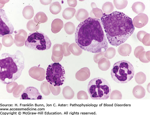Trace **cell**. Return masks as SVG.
Masks as SVG:
<instances>
[{
	"mask_svg": "<svg viewBox=\"0 0 150 115\" xmlns=\"http://www.w3.org/2000/svg\"><path fill=\"white\" fill-rule=\"evenodd\" d=\"M75 39L81 49L92 53H104L108 44L98 18L90 17L80 23L75 34Z\"/></svg>",
	"mask_w": 150,
	"mask_h": 115,
	"instance_id": "cell-1",
	"label": "cell"
},
{
	"mask_svg": "<svg viewBox=\"0 0 150 115\" xmlns=\"http://www.w3.org/2000/svg\"><path fill=\"white\" fill-rule=\"evenodd\" d=\"M101 20L108 42L114 46L124 43L135 30L132 19L122 12L103 13Z\"/></svg>",
	"mask_w": 150,
	"mask_h": 115,
	"instance_id": "cell-2",
	"label": "cell"
},
{
	"mask_svg": "<svg viewBox=\"0 0 150 115\" xmlns=\"http://www.w3.org/2000/svg\"><path fill=\"white\" fill-rule=\"evenodd\" d=\"M25 66V58L20 50H17L13 55L2 54L0 59L1 82L9 84L16 80L21 76Z\"/></svg>",
	"mask_w": 150,
	"mask_h": 115,
	"instance_id": "cell-3",
	"label": "cell"
},
{
	"mask_svg": "<svg viewBox=\"0 0 150 115\" xmlns=\"http://www.w3.org/2000/svg\"><path fill=\"white\" fill-rule=\"evenodd\" d=\"M134 73L132 64L128 61L122 60L114 64L110 74L112 80L117 83L125 84L133 79Z\"/></svg>",
	"mask_w": 150,
	"mask_h": 115,
	"instance_id": "cell-4",
	"label": "cell"
},
{
	"mask_svg": "<svg viewBox=\"0 0 150 115\" xmlns=\"http://www.w3.org/2000/svg\"><path fill=\"white\" fill-rule=\"evenodd\" d=\"M88 91L92 99L107 100L110 97L111 88L106 80L102 78L96 77L89 82Z\"/></svg>",
	"mask_w": 150,
	"mask_h": 115,
	"instance_id": "cell-5",
	"label": "cell"
},
{
	"mask_svg": "<svg viewBox=\"0 0 150 115\" xmlns=\"http://www.w3.org/2000/svg\"><path fill=\"white\" fill-rule=\"evenodd\" d=\"M25 44L27 48L39 51L50 49L52 45L48 37L40 32L30 33L28 35Z\"/></svg>",
	"mask_w": 150,
	"mask_h": 115,
	"instance_id": "cell-6",
	"label": "cell"
},
{
	"mask_svg": "<svg viewBox=\"0 0 150 115\" xmlns=\"http://www.w3.org/2000/svg\"><path fill=\"white\" fill-rule=\"evenodd\" d=\"M46 75L47 81L54 87L62 86L66 79L64 69L58 62L52 63L48 66L47 69Z\"/></svg>",
	"mask_w": 150,
	"mask_h": 115,
	"instance_id": "cell-7",
	"label": "cell"
},
{
	"mask_svg": "<svg viewBox=\"0 0 150 115\" xmlns=\"http://www.w3.org/2000/svg\"><path fill=\"white\" fill-rule=\"evenodd\" d=\"M0 36L1 37L6 35L12 34L14 27L7 17L5 12L3 9L0 10Z\"/></svg>",
	"mask_w": 150,
	"mask_h": 115,
	"instance_id": "cell-8",
	"label": "cell"
},
{
	"mask_svg": "<svg viewBox=\"0 0 150 115\" xmlns=\"http://www.w3.org/2000/svg\"><path fill=\"white\" fill-rule=\"evenodd\" d=\"M21 100H42L43 97L35 87L29 86L23 92Z\"/></svg>",
	"mask_w": 150,
	"mask_h": 115,
	"instance_id": "cell-9",
	"label": "cell"
},
{
	"mask_svg": "<svg viewBox=\"0 0 150 115\" xmlns=\"http://www.w3.org/2000/svg\"><path fill=\"white\" fill-rule=\"evenodd\" d=\"M148 20V17L146 15L141 13L134 18L133 24L134 26L137 28H141L147 24Z\"/></svg>",
	"mask_w": 150,
	"mask_h": 115,
	"instance_id": "cell-10",
	"label": "cell"
},
{
	"mask_svg": "<svg viewBox=\"0 0 150 115\" xmlns=\"http://www.w3.org/2000/svg\"><path fill=\"white\" fill-rule=\"evenodd\" d=\"M27 36V32L25 30H19L15 35L14 42L18 46H22L25 43Z\"/></svg>",
	"mask_w": 150,
	"mask_h": 115,
	"instance_id": "cell-11",
	"label": "cell"
},
{
	"mask_svg": "<svg viewBox=\"0 0 150 115\" xmlns=\"http://www.w3.org/2000/svg\"><path fill=\"white\" fill-rule=\"evenodd\" d=\"M64 27L63 21L59 18L54 20L51 24V31L54 34H57Z\"/></svg>",
	"mask_w": 150,
	"mask_h": 115,
	"instance_id": "cell-12",
	"label": "cell"
},
{
	"mask_svg": "<svg viewBox=\"0 0 150 115\" xmlns=\"http://www.w3.org/2000/svg\"><path fill=\"white\" fill-rule=\"evenodd\" d=\"M118 52L122 56L126 57L129 56L132 52V48L128 44H124L120 46L118 48Z\"/></svg>",
	"mask_w": 150,
	"mask_h": 115,
	"instance_id": "cell-13",
	"label": "cell"
},
{
	"mask_svg": "<svg viewBox=\"0 0 150 115\" xmlns=\"http://www.w3.org/2000/svg\"><path fill=\"white\" fill-rule=\"evenodd\" d=\"M133 93L134 97L137 99H142L144 97L146 91L142 86L137 85L134 87Z\"/></svg>",
	"mask_w": 150,
	"mask_h": 115,
	"instance_id": "cell-14",
	"label": "cell"
},
{
	"mask_svg": "<svg viewBox=\"0 0 150 115\" xmlns=\"http://www.w3.org/2000/svg\"><path fill=\"white\" fill-rule=\"evenodd\" d=\"M34 11L33 8L30 6H25L23 11V17L27 20H30L33 17Z\"/></svg>",
	"mask_w": 150,
	"mask_h": 115,
	"instance_id": "cell-15",
	"label": "cell"
},
{
	"mask_svg": "<svg viewBox=\"0 0 150 115\" xmlns=\"http://www.w3.org/2000/svg\"><path fill=\"white\" fill-rule=\"evenodd\" d=\"M89 16L88 12L84 9H79L77 12L76 17L77 20L80 22L83 21L88 18Z\"/></svg>",
	"mask_w": 150,
	"mask_h": 115,
	"instance_id": "cell-16",
	"label": "cell"
},
{
	"mask_svg": "<svg viewBox=\"0 0 150 115\" xmlns=\"http://www.w3.org/2000/svg\"><path fill=\"white\" fill-rule=\"evenodd\" d=\"M145 8L144 4L140 2L134 3L132 6L133 11L137 14L143 13L145 10Z\"/></svg>",
	"mask_w": 150,
	"mask_h": 115,
	"instance_id": "cell-17",
	"label": "cell"
},
{
	"mask_svg": "<svg viewBox=\"0 0 150 115\" xmlns=\"http://www.w3.org/2000/svg\"><path fill=\"white\" fill-rule=\"evenodd\" d=\"M48 18L45 13L43 12L38 13L34 18L35 22L37 24L44 23L47 21Z\"/></svg>",
	"mask_w": 150,
	"mask_h": 115,
	"instance_id": "cell-18",
	"label": "cell"
},
{
	"mask_svg": "<svg viewBox=\"0 0 150 115\" xmlns=\"http://www.w3.org/2000/svg\"><path fill=\"white\" fill-rule=\"evenodd\" d=\"M76 11V9L72 8H68L64 11L62 15L65 20L71 19L74 16Z\"/></svg>",
	"mask_w": 150,
	"mask_h": 115,
	"instance_id": "cell-19",
	"label": "cell"
},
{
	"mask_svg": "<svg viewBox=\"0 0 150 115\" xmlns=\"http://www.w3.org/2000/svg\"><path fill=\"white\" fill-rule=\"evenodd\" d=\"M62 7L58 2H54L51 4L50 10L52 13L54 15H57L62 10Z\"/></svg>",
	"mask_w": 150,
	"mask_h": 115,
	"instance_id": "cell-20",
	"label": "cell"
},
{
	"mask_svg": "<svg viewBox=\"0 0 150 115\" xmlns=\"http://www.w3.org/2000/svg\"><path fill=\"white\" fill-rule=\"evenodd\" d=\"M2 42L5 46L9 47L13 44L14 40L12 35H6L3 36Z\"/></svg>",
	"mask_w": 150,
	"mask_h": 115,
	"instance_id": "cell-21",
	"label": "cell"
},
{
	"mask_svg": "<svg viewBox=\"0 0 150 115\" xmlns=\"http://www.w3.org/2000/svg\"><path fill=\"white\" fill-rule=\"evenodd\" d=\"M102 9L105 13L106 14H109L113 11L114 7L111 2H108L103 4Z\"/></svg>",
	"mask_w": 150,
	"mask_h": 115,
	"instance_id": "cell-22",
	"label": "cell"
},
{
	"mask_svg": "<svg viewBox=\"0 0 150 115\" xmlns=\"http://www.w3.org/2000/svg\"><path fill=\"white\" fill-rule=\"evenodd\" d=\"M27 28L28 30L34 32L39 29L40 24L37 23L34 20H31L28 22L27 24Z\"/></svg>",
	"mask_w": 150,
	"mask_h": 115,
	"instance_id": "cell-23",
	"label": "cell"
},
{
	"mask_svg": "<svg viewBox=\"0 0 150 115\" xmlns=\"http://www.w3.org/2000/svg\"><path fill=\"white\" fill-rule=\"evenodd\" d=\"M64 29L66 33L69 35L73 34L76 30V27L71 22H68L64 25Z\"/></svg>",
	"mask_w": 150,
	"mask_h": 115,
	"instance_id": "cell-24",
	"label": "cell"
},
{
	"mask_svg": "<svg viewBox=\"0 0 150 115\" xmlns=\"http://www.w3.org/2000/svg\"><path fill=\"white\" fill-rule=\"evenodd\" d=\"M110 66V63L107 59L104 58L98 63V67L103 71L108 69Z\"/></svg>",
	"mask_w": 150,
	"mask_h": 115,
	"instance_id": "cell-25",
	"label": "cell"
},
{
	"mask_svg": "<svg viewBox=\"0 0 150 115\" xmlns=\"http://www.w3.org/2000/svg\"><path fill=\"white\" fill-rule=\"evenodd\" d=\"M135 79L137 83L142 84L146 80V76L143 72H140L136 75Z\"/></svg>",
	"mask_w": 150,
	"mask_h": 115,
	"instance_id": "cell-26",
	"label": "cell"
},
{
	"mask_svg": "<svg viewBox=\"0 0 150 115\" xmlns=\"http://www.w3.org/2000/svg\"><path fill=\"white\" fill-rule=\"evenodd\" d=\"M138 58L142 62L147 63L150 62L149 51L147 52L144 51L139 55Z\"/></svg>",
	"mask_w": 150,
	"mask_h": 115,
	"instance_id": "cell-27",
	"label": "cell"
},
{
	"mask_svg": "<svg viewBox=\"0 0 150 115\" xmlns=\"http://www.w3.org/2000/svg\"><path fill=\"white\" fill-rule=\"evenodd\" d=\"M114 5L118 10H122L127 6L128 2L127 1H114Z\"/></svg>",
	"mask_w": 150,
	"mask_h": 115,
	"instance_id": "cell-28",
	"label": "cell"
},
{
	"mask_svg": "<svg viewBox=\"0 0 150 115\" xmlns=\"http://www.w3.org/2000/svg\"><path fill=\"white\" fill-rule=\"evenodd\" d=\"M116 53L115 49L113 48H110L107 49L105 52V56L107 58H113Z\"/></svg>",
	"mask_w": 150,
	"mask_h": 115,
	"instance_id": "cell-29",
	"label": "cell"
},
{
	"mask_svg": "<svg viewBox=\"0 0 150 115\" xmlns=\"http://www.w3.org/2000/svg\"><path fill=\"white\" fill-rule=\"evenodd\" d=\"M92 12L94 14L95 16L98 18H101L103 15V13L100 9L98 8H93Z\"/></svg>",
	"mask_w": 150,
	"mask_h": 115,
	"instance_id": "cell-30",
	"label": "cell"
},
{
	"mask_svg": "<svg viewBox=\"0 0 150 115\" xmlns=\"http://www.w3.org/2000/svg\"><path fill=\"white\" fill-rule=\"evenodd\" d=\"M150 34H147L144 37L142 42L143 44L146 46H150Z\"/></svg>",
	"mask_w": 150,
	"mask_h": 115,
	"instance_id": "cell-31",
	"label": "cell"
},
{
	"mask_svg": "<svg viewBox=\"0 0 150 115\" xmlns=\"http://www.w3.org/2000/svg\"><path fill=\"white\" fill-rule=\"evenodd\" d=\"M144 51V49L143 47L141 46H138L134 50V55L137 58H138L140 54Z\"/></svg>",
	"mask_w": 150,
	"mask_h": 115,
	"instance_id": "cell-32",
	"label": "cell"
},
{
	"mask_svg": "<svg viewBox=\"0 0 150 115\" xmlns=\"http://www.w3.org/2000/svg\"><path fill=\"white\" fill-rule=\"evenodd\" d=\"M112 93L114 94V97L112 99H121L122 98V95L121 92L119 90H115L112 92Z\"/></svg>",
	"mask_w": 150,
	"mask_h": 115,
	"instance_id": "cell-33",
	"label": "cell"
},
{
	"mask_svg": "<svg viewBox=\"0 0 150 115\" xmlns=\"http://www.w3.org/2000/svg\"><path fill=\"white\" fill-rule=\"evenodd\" d=\"M147 33L146 32L143 31H141L138 32L137 34V37L138 39L141 42H142V40L144 37Z\"/></svg>",
	"mask_w": 150,
	"mask_h": 115,
	"instance_id": "cell-34",
	"label": "cell"
},
{
	"mask_svg": "<svg viewBox=\"0 0 150 115\" xmlns=\"http://www.w3.org/2000/svg\"><path fill=\"white\" fill-rule=\"evenodd\" d=\"M98 53L95 55L94 58V61L96 63H97L98 61H99L100 59L103 56L104 54V53L103 52Z\"/></svg>",
	"mask_w": 150,
	"mask_h": 115,
	"instance_id": "cell-35",
	"label": "cell"
},
{
	"mask_svg": "<svg viewBox=\"0 0 150 115\" xmlns=\"http://www.w3.org/2000/svg\"><path fill=\"white\" fill-rule=\"evenodd\" d=\"M67 2L69 6L73 7H76L77 4V1H68Z\"/></svg>",
	"mask_w": 150,
	"mask_h": 115,
	"instance_id": "cell-36",
	"label": "cell"
},
{
	"mask_svg": "<svg viewBox=\"0 0 150 115\" xmlns=\"http://www.w3.org/2000/svg\"><path fill=\"white\" fill-rule=\"evenodd\" d=\"M52 1H40L41 3L44 5H48L51 3Z\"/></svg>",
	"mask_w": 150,
	"mask_h": 115,
	"instance_id": "cell-37",
	"label": "cell"
}]
</instances>
